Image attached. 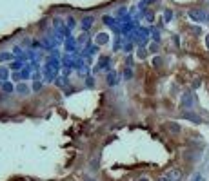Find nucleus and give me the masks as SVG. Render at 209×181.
<instances>
[{
	"label": "nucleus",
	"mask_w": 209,
	"mask_h": 181,
	"mask_svg": "<svg viewBox=\"0 0 209 181\" xmlns=\"http://www.w3.org/2000/svg\"><path fill=\"white\" fill-rule=\"evenodd\" d=\"M0 82H7V71L6 69H0Z\"/></svg>",
	"instance_id": "15"
},
{
	"label": "nucleus",
	"mask_w": 209,
	"mask_h": 181,
	"mask_svg": "<svg viewBox=\"0 0 209 181\" xmlns=\"http://www.w3.org/2000/svg\"><path fill=\"white\" fill-rule=\"evenodd\" d=\"M167 129H169L171 132H175V134L180 132V125H178L176 121H167Z\"/></svg>",
	"instance_id": "9"
},
{
	"label": "nucleus",
	"mask_w": 209,
	"mask_h": 181,
	"mask_svg": "<svg viewBox=\"0 0 209 181\" xmlns=\"http://www.w3.org/2000/svg\"><path fill=\"white\" fill-rule=\"evenodd\" d=\"M191 33H195V35H200V27H191Z\"/></svg>",
	"instance_id": "24"
},
{
	"label": "nucleus",
	"mask_w": 209,
	"mask_h": 181,
	"mask_svg": "<svg viewBox=\"0 0 209 181\" xmlns=\"http://www.w3.org/2000/svg\"><path fill=\"white\" fill-rule=\"evenodd\" d=\"M16 93L26 96V94H29V87H28L26 83H18V85H16Z\"/></svg>",
	"instance_id": "6"
},
{
	"label": "nucleus",
	"mask_w": 209,
	"mask_h": 181,
	"mask_svg": "<svg viewBox=\"0 0 209 181\" xmlns=\"http://www.w3.org/2000/svg\"><path fill=\"white\" fill-rule=\"evenodd\" d=\"M153 40H155V42H158V40H160V36H158V31H153Z\"/></svg>",
	"instance_id": "21"
},
{
	"label": "nucleus",
	"mask_w": 209,
	"mask_h": 181,
	"mask_svg": "<svg viewBox=\"0 0 209 181\" xmlns=\"http://www.w3.org/2000/svg\"><path fill=\"white\" fill-rule=\"evenodd\" d=\"M87 181H93V179H87Z\"/></svg>",
	"instance_id": "30"
},
{
	"label": "nucleus",
	"mask_w": 209,
	"mask_h": 181,
	"mask_svg": "<svg viewBox=\"0 0 209 181\" xmlns=\"http://www.w3.org/2000/svg\"><path fill=\"white\" fill-rule=\"evenodd\" d=\"M205 45H207V49H209V35L205 36Z\"/></svg>",
	"instance_id": "27"
},
{
	"label": "nucleus",
	"mask_w": 209,
	"mask_h": 181,
	"mask_svg": "<svg viewBox=\"0 0 209 181\" xmlns=\"http://www.w3.org/2000/svg\"><path fill=\"white\" fill-rule=\"evenodd\" d=\"M193 105H195V94L191 93H184L182 94V109H193Z\"/></svg>",
	"instance_id": "2"
},
{
	"label": "nucleus",
	"mask_w": 209,
	"mask_h": 181,
	"mask_svg": "<svg viewBox=\"0 0 209 181\" xmlns=\"http://www.w3.org/2000/svg\"><path fill=\"white\" fill-rule=\"evenodd\" d=\"M131 49H133V45L131 43H126V53H131Z\"/></svg>",
	"instance_id": "25"
},
{
	"label": "nucleus",
	"mask_w": 209,
	"mask_h": 181,
	"mask_svg": "<svg viewBox=\"0 0 209 181\" xmlns=\"http://www.w3.org/2000/svg\"><path fill=\"white\" fill-rule=\"evenodd\" d=\"M193 181H202V176H200V174H196V176L193 177Z\"/></svg>",
	"instance_id": "26"
},
{
	"label": "nucleus",
	"mask_w": 209,
	"mask_h": 181,
	"mask_svg": "<svg viewBox=\"0 0 209 181\" xmlns=\"http://www.w3.org/2000/svg\"><path fill=\"white\" fill-rule=\"evenodd\" d=\"M144 2H146V4H147V2H153V0H144Z\"/></svg>",
	"instance_id": "29"
},
{
	"label": "nucleus",
	"mask_w": 209,
	"mask_h": 181,
	"mask_svg": "<svg viewBox=\"0 0 209 181\" xmlns=\"http://www.w3.org/2000/svg\"><path fill=\"white\" fill-rule=\"evenodd\" d=\"M117 83H118L117 73H109V74H107V85H117Z\"/></svg>",
	"instance_id": "7"
},
{
	"label": "nucleus",
	"mask_w": 209,
	"mask_h": 181,
	"mask_svg": "<svg viewBox=\"0 0 209 181\" xmlns=\"http://www.w3.org/2000/svg\"><path fill=\"white\" fill-rule=\"evenodd\" d=\"M160 63H162V60H160V58H155V60H153V65H155V67H158Z\"/></svg>",
	"instance_id": "22"
},
{
	"label": "nucleus",
	"mask_w": 209,
	"mask_h": 181,
	"mask_svg": "<svg viewBox=\"0 0 209 181\" xmlns=\"http://www.w3.org/2000/svg\"><path fill=\"white\" fill-rule=\"evenodd\" d=\"M185 120H191V121H195V123H200V118L195 116V114H191V112H187V114H185Z\"/></svg>",
	"instance_id": "13"
},
{
	"label": "nucleus",
	"mask_w": 209,
	"mask_h": 181,
	"mask_svg": "<svg viewBox=\"0 0 209 181\" xmlns=\"http://www.w3.org/2000/svg\"><path fill=\"white\" fill-rule=\"evenodd\" d=\"M93 22H95V18H93V16H84V20H82V29L84 31H89L91 26H93Z\"/></svg>",
	"instance_id": "4"
},
{
	"label": "nucleus",
	"mask_w": 209,
	"mask_h": 181,
	"mask_svg": "<svg viewBox=\"0 0 209 181\" xmlns=\"http://www.w3.org/2000/svg\"><path fill=\"white\" fill-rule=\"evenodd\" d=\"M9 58H11V54H9V53H0V62L9 60Z\"/></svg>",
	"instance_id": "18"
},
{
	"label": "nucleus",
	"mask_w": 209,
	"mask_h": 181,
	"mask_svg": "<svg viewBox=\"0 0 209 181\" xmlns=\"http://www.w3.org/2000/svg\"><path fill=\"white\" fill-rule=\"evenodd\" d=\"M136 56H138V60H144L147 56V49L146 47H140V49H138V53H136Z\"/></svg>",
	"instance_id": "11"
},
{
	"label": "nucleus",
	"mask_w": 209,
	"mask_h": 181,
	"mask_svg": "<svg viewBox=\"0 0 209 181\" xmlns=\"http://www.w3.org/2000/svg\"><path fill=\"white\" fill-rule=\"evenodd\" d=\"M149 51H151V53H156V51H158V43H151Z\"/></svg>",
	"instance_id": "20"
},
{
	"label": "nucleus",
	"mask_w": 209,
	"mask_h": 181,
	"mask_svg": "<svg viewBox=\"0 0 209 181\" xmlns=\"http://www.w3.org/2000/svg\"><path fill=\"white\" fill-rule=\"evenodd\" d=\"M156 181H171V179H169V177H167V176H160V177H158V179H156Z\"/></svg>",
	"instance_id": "23"
},
{
	"label": "nucleus",
	"mask_w": 209,
	"mask_h": 181,
	"mask_svg": "<svg viewBox=\"0 0 209 181\" xmlns=\"http://www.w3.org/2000/svg\"><path fill=\"white\" fill-rule=\"evenodd\" d=\"M67 27H69V31H71V29L75 27V20H73L71 16H69V18H67Z\"/></svg>",
	"instance_id": "16"
},
{
	"label": "nucleus",
	"mask_w": 209,
	"mask_h": 181,
	"mask_svg": "<svg viewBox=\"0 0 209 181\" xmlns=\"http://www.w3.org/2000/svg\"><path fill=\"white\" fill-rule=\"evenodd\" d=\"M164 16H166V20L169 22V20L173 18V11H169V9H166V13H164Z\"/></svg>",
	"instance_id": "19"
},
{
	"label": "nucleus",
	"mask_w": 209,
	"mask_h": 181,
	"mask_svg": "<svg viewBox=\"0 0 209 181\" xmlns=\"http://www.w3.org/2000/svg\"><path fill=\"white\" fill-rule=\"evenodd\" d=\"M40 89H42V82L35 80V83H33V90H40Z\"/></svg>",
	"instance_id": "17"
},
{
	"label": "nucleus",
	"mask_w": 209,
	"mask_h": 181,
	"mask_svg": "<svg viewBox=\"0 0 209 181\" xmlns=\"http://www.w3.org/2000/svg\"><path fill=\"white\" fill-rule=\"evenodd\" d=\"M107 42H109V36H107L106 33L97 35V43H98V45H104V43H107Z\"/></svg>",
	"instance_id": "8"
},
{
	"label": "nucleus",
	"mask_w": 209,
	"mask_h": 181,
	"mask_svg": "<svg viewBox=\"0 0 209 181\" xmlns=\"http://www.w3.org/2000/svg\"><path fill=\"white\" fill-rule=\"evenodd\" d=\"M2 90H4V93H7V94H13L16 89H15V85H13L11 82H4V83H2Z\"/></svg>",
	"instance_id": "5"
},
{
	"label": "nucleus",
	"mask_w": 209,
	"mask_h": 181,
	"mask_svg": "<svg viewBox=\"0 0 209 181\" xmlns=\"http://www.w3.org/2000/svg\"><path fill=\"white\" fill-rule=\"evenodd\" d=\"M166 176H167L171 181H182V176H184V174H182V170H180L178 167H175V168H171Z\"/></svg>",
	"instance_id": "3"
},
{
	"label": "nucleus",
	"mask_w": 209,
	"mask_h": 181,
	"mask_svg": "<svg viewBox=\"0 0 209 181\" xmlns=\"http://www.w3.org/2000/svg\"><path fill=\"white\" fill-rule=\"evenodd\" d=\"M124 78L126 80H131L133 78V69H131V67H127V69L124 71Z\"/></svg>",
	"instance_id": "14"
},
{
	"label": "nucleus",
	"mask_w": 209,
	"mask_h": 181,
	"mask_svg": "<svg viewBox=\"0 0 209 181\" xmlns=\"http://www.w3.org/2000/svg\"><path fill=\"white\" fill-rule=\"evenodd\" d=\"M9 67H11L13 71H20L22 67H24V63H22V62H11V65H9Z\"/></svg>",
	"instance_id": "12"
},
{
	"label": "nucleus",
	"mask_w": 209,
	"mask_h": 181,
	"mask_svg": "<svg viewBox=\"0 0 209 181\" xmlns=\"http://www.w3.org/2000/svg\"><path fill=\"white\" fill-rule=\"evenodd\" d=\"M138 181H149L147 177H140V179H138Z\"/></svg>",
	"instance_id": "28"
},
{
	"label": "nucleus",
	"mask_w": 209,
	"mask_h": 181,
	"mask_svg": "<svg viewBox=\"0 0 209 181\" xmlns=\"http://www.w3.org/2000/svg\"><path fill=\"white\" fill-rule=\"evenodd\" d=\"M189 18L193 20V22H204V20H207V13L204 11V9H200V7H195V9H189Z\"/></svg>",
	"instance_id": "1"
},
{
	"label": "nucleus",
	"mask_w": 209,
	"mask_h": 181,
	"mask_svg": "<svg viewBox=\"0 0 209 181\" xmlns=\"http://www.w3.org/2000/svg\"><path fill=\"white\" fill-rule=\"evenodd\" d=\"M29 76H31V67H26V69L20 73V78L22 80H29Z\"/></svg>",
	"instance_id": "10"
}]
</instances>
